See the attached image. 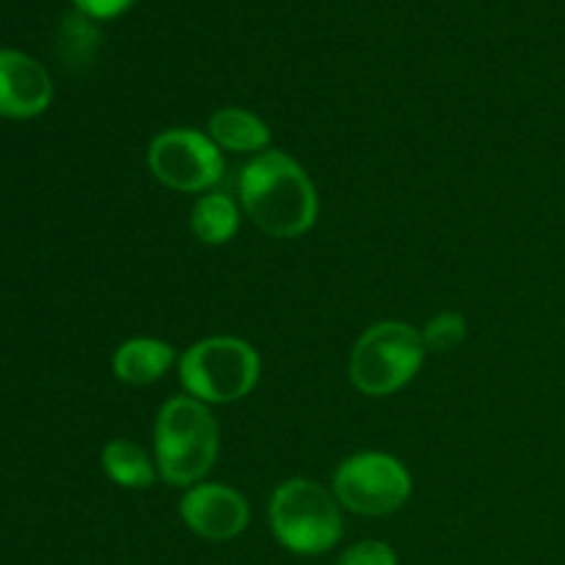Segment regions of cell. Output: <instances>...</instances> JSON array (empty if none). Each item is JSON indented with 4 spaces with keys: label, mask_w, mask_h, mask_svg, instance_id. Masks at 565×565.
Masks as SVG:
<instances>
[{
    "label": "cell",
    "mask_w": 565,
    "mask_h": 565,
    "mask_svg": "<svg viewBox=\"0 0 565 565\" xmlns=\"http://www.w3.org/2000/svg\"><path fill=\"white\" fill-rule=\"evenodd\" d=\"M241 204L254 226L279 241L307 235L318 221V191L296 158L265 149L248 160L237 180Z\"/></svg>",
    "instance_id": "cell-1"
},
{
    "label": "cell",
    "mask_w": 565,
    "mask_h": 565,
    "mask_svg": "<svg viewBox=\"0 0 565 565\" xmlns=\"http://www.w3.org/2000/svg\"><path fill=\"white\" fill-rule=\"evenodd\" d=\"M218 423L207 403L191 395L171 397L154 419V463L163 483L193 489L218 458Z\"/></svg>",
    "instance_id": "cell-2"
},
{
    "label": "cell",
    "mask_w": 565,
    "mask_h": 565,
    "mask_svg": "<svg viewBox=\"0 0 565 565\" xmlns=\"http://www.w3.org/2000/svg\"><path fill=\"white\" fill-rule=\"evenodd\" d=\"M270 530L292 555H323L342 539V511L326 486L307 478L281 483L270 497Z\"/></svg>",
    "instance_id": "cell-3"
},
{
    "label": "cell",
    "mask_w": 565,
    "mask_h": 565,
    "mask_svg": "<svg viewBox=\"0 0 565 565\" xmlns=\"http://www.w3.org/2000/svg\"><path fill=\"white\" fill-rule=\"evenodd\" d=\"M425 351L423 334L403 320L370 326L351 351V384L370 397L392 395L419 373Z\"/></svg>",
    "instance_id": "cell-4"
},
{
    "label": "cell",
    "mask_w": 565,
    "mask_h": 565,
    "mask_svg": "<svg viewBox=\"0 0 565 565\" xmlns=\"http://www.w3.org/2000/svg\"><path fill=\"white\" fill-rule=\"evenodd\" d=\"M180 381L202 403H235L259 381V356L241 337H207L180 359Z\"/></svg>",
    "instance_id": "cell-5"
},
{
    "label": "cell",
    "mask_w": 565,
    "mask_h": 565,
    "mask_svg": "<svg viewBox=\"0 0 565 565\" xmlns=\"http://www.w3.org/2000/svg\"><path fill=\"white\" fill-rule=\"evenodd\" d=\"M334 497L359 516H390L412 497V475L390 452H356L337 467Z\"/></svg>",
    "instance_id": "cell-6"
},
{
    "label": "cell",
    "mask_w": 565,
    "mask_h": 565,
    "mask_svg": "<svg viewBox=\"0 0 565 565\" xmlns=\"http://www.w3.org/2000/svg\"><path fill=\"white\" fill-rule=\"evenodd\" d=\"M147 166L158 182L180 193H210L224 177L218 143L191 127H171L149 143Z\"/></svg>",
    "instance_id": "cell-7"
},
{
    "label": "cell",
    "mask_w": 565,
    "mask_h": 565,
    "mask_svg": "<svg viewBox=\"0 0 565 565\" xmlns=\"http://www.w3.org/2000/svg\"><path fill=\"white\" fill-rule=\"evenodd\" d=\"M180 516L204 541H232L248 527V502L224 483H196L180 502Z\"/></svg>",
    "instance_id": "cell-8"
},
{
    "label": "cell",
    "mask_w": 565,
    "mask_h": 565,
    "mask_svg": "<svg viewBox=\"0 0 565 565\" xmlns=\"http://www.w3.org/2000/svg\"><path fill=\"white\" fill-rule=\"evenodd\" d=\"M53 99L47 70L20 50L0 47V116L33 119L44 114Z\"/></svg>",
    "instance_id": "cell-9"
},
{
    "label": "cell",
    "mask_w": 565,
    "mask_h": 565,
    "mask_svg": "<svg viewBox=\"0 0 565 565\" xmlns=\"http://www.w3.org/2000/svg\"><path fill=\"white\" fill-rule=\"evenodd\" d=\"M174 364V348L154 337H132L114 353V373L127 386H149Z\"/></svg>",
    "instance_id": "cell-10"
},
{
    "label": "cell",
    "mask_w": 565,
    "mask_h": 565,
    "mask_svg": "<svg viewBox=\"0 0 565 565\" xmlns=\"http://www.w3.org/2000/svg\"><path fill=\"white\" fill-rule=\"evenodd\" d=\"M207 136L226 152H265L270 130L257 114L246 108H221L210 116Z\"/></svg>",
    "instance_id": "cell-11"
},
{
    "label": "cell",
    "mask_w": 565,
    "mask_h": 565,
    "mask_svg": "<svg viewBox=\"0 0 565 565\" xmlns=\"http://www.w3.org/2000/svg\"><path fill=\"white\" fill-rule=\"evenodd\" d=\"M99 39H103L99 28L83 11L75 9L61 17L58 36H55V55H58L61 66L75 75L92 70V64L97 61Z\"/></svg>",
    "instance_id": "cell-12"
},
{
    "label": "cell",
    "mask_w": 565,
    "mask_h": 565,
    "mask_svg": "<svg viewBox=\"0 0 565 565\" xmlns=\"http://www.w3.org/2000/svg\"><path fill=\"white\" fill-rule=\"evenodd\" d=\"M103 469L116 486L130 491H143L160 478L158 463L149 458L141 445L130 439H114L103 450Z\"/></svg>",
    "instance_id": "cell-13"
},
{
    "label": "cell",
    "mask_w": 565,
    "mask_h": 565,
    "mask_svg": "<svg viewBox=\"0 0 565 565\" xmlns=\"http://www.w3.org/2000/svg\"><path fill=\"white\" fill-rule=\"evenodd\" d=\"M241 213H237L235 199L221 191H210L193 204L191 210V232L204 246H224L235 237Z\"/></svg>",
    "instance_id": "cell-14"
},
{
    "label": "cell",
    "mask_w": 565,
    "mask_h": 565,
    "mask_svg": "<svg viewBox=\"0 0 565 565\" xmlns=\"http://www.w3.org/2000/svg\"><path fill=\"white\" fill-rule=\"evenodd\" d=\"M419 334H423V342L428 351L447 353L463 342V337H467V320L458 312H441L434 320H428V326Z\"/></svg>",
    "instance_id": "cell-15"
},
{
    "label": "cell",
    "mask_w": 565,
    "mask_h": 565,
    "mask_svg": "<svg viewBox=\"0 0 565 565\" xmlns=\"http://www.w3.org/2000/svg\"><path fill=\"white\" fill-rule=\"evenodd\" d=\"M340 565H397V555L384 541H359L345 550Z\"/></svg>",
    "instance_id": "cell-16"
},
{
    "label": "cell",
    "mask_w": 565,
    "mask_h": 565,
    "mask_svg": "<svg viewBox=\"0 0 565 565\" xmlns=\"http://www.w3.org/2000/svg\"><path fill=\"white\" fill-rule=\"evenodd\" d=\"M72 3L92 20H110V17H119L121 11L130 9L136 0H72Z\"/></svg>",
    "instance_id": "cell-17"
}]
</instances>
